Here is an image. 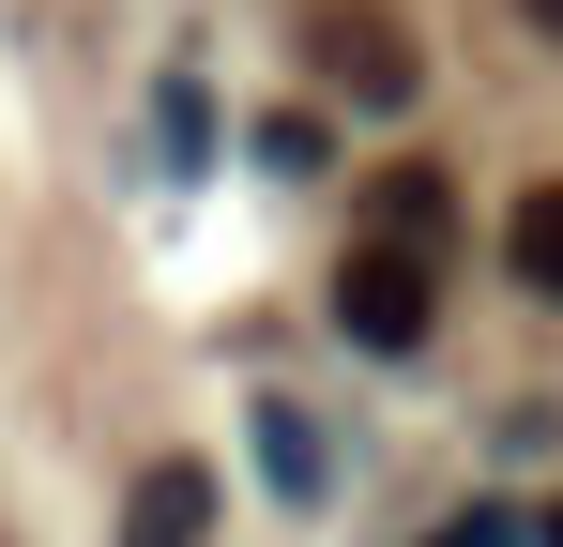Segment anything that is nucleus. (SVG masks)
I'll return each mask as SVG.
<instances>
[{
    "instance_id": "20e7f679",
    "label": "nucleus",
    "mask_w": 563,
    "mask_h": 547,
    "mask_svg": "<svg viewBox=\"0 0 563 547\" xmlns=\"http://www.w3.org/2000/svg\"><path fill=\"white\" fill-rule=\"evenodd\" d=\"M503 274H518L533 304H563V182H518V213H503Z\"/></svg>"
},
{
    "instance_id": "0eeeda50",
    "label": "nucleus",
    "mask_w": 563,
    "mask_h": 547,
    "mask_svg": "<svg viewBox=\"0 0 563 547\" xmlns=\"http://www.w3.org/2000/svg\"><path fill=\"white\" fill-rule=\"evenodd\" d=\"M518 15H533V31H563V0H518Z\"/></svg>"
},
{
    "instance_id": "f03ea898",
    "label": "nucleus",
    "mask_w": 563,
    "mask_h": 547,
    "mask_svg": "<svg viewBox=\"0 0 563 547\" xmlns=\"http://www.w3.org/2000/svg\"><path fill=\"white\" fill-rule=\"evenodd\" d=\"M335 335L351 350H427V259L411 244H351L335 259Z\"/></svg>"
},
{
    "instance_id": "7ed1b4c3",
    "label": "nucleus",
    "mask_w": 563,
    "mask_h": 547,
    "mask_svg": "<svg viewBox=\"0 0 563 547\" xmlns=\"http://www.w3.org/2000/svg\"><path fill=\"white\" fill-rule=\"evenodd\" d=\"M122 533H137V547H198V533H213V471H198V456H153Z\"/></svg>"
},
{
    "instance_id": "39448f33",
    "label": "nucleus",
    "mask_w": 563,
    "mask_h": 547,
    "mask_svg": "<svg viewBox=\"0 0 563 547\" xmlns=\"http://www.w3.org/2000/svg\"><path fill=\"white\" fill-rule=\"evenodd\" d=\"M366 198H380V228H366V244H411V259H442V182H427V168H380Z\"/></svg>"
},
{
    "instance_id": "f257e3e1",
    "label": "nucleus",
    "mask_w": 563,
    "mask_h": 547,
    "mask_svg": "<svg viewBox=\"0 0 563 547\" xmlns=\"http://www.w3.org/2000/svg\"><path fill=\"white\" fill-rule=\"evenodd\" d=\"M305 62H320V77L351 91V107H411V31H396V15H380V0H320V15H305Z\"/></svg>"
},
{
    "instance_id": "423d86ee",
    "label": "nucleus",
    "mask_w": 563,
    "mask_h": 547,
    "mask_svg": "<svg viewBox=\"0 0 563 547\" xmlns=\"http://www.w3.org/2000/svg\"><path fill=\"white\" fill-rule=\"evenodd\" d=\"M260 456H275V487H320V442H305L289 411H260Z\"/></svg>"
}]
</instances>
